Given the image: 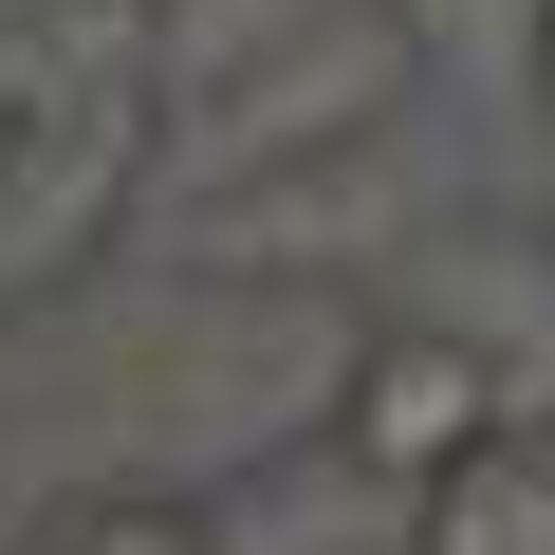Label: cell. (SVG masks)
I'll list each match as a JSON object with an SVG mask.
<instances>
[{
    "mask_svg": "<svg viewBox=\"0 0 555 555\" xmlns=\"http://www.w3.org/2000/svg\"><path fill=\"white\" fill-rule=\"evenodd\" d=\"M518 426V389H500V352L481 334H371L352 371H334V463L352 481H389V500H426L463 444H500Z\"/></svg>",
    "mask_w": 555,
    "mask_h": 555,
    "instance_id": "obj_1",
    "label": "cell"
},
{
    "mask_svg": "<svg viewBox=\"0 0 555 555\" xmlns=\"http://www.w3.org/2000/svg\"><path fill=\"white\" fill-rule=\"evenodd\" d=\"M408 555H555V444H537V426L463 444V463L408 500Z\"/></svg>",
    "mask_w": 555,
    "mask_h": 555,
    "instance_id": "obj_2",
    "label": "cell"
},
{
    "mask_svg": "<svg viewBox=\"0 0 555 555\" xmlns=\"http://www.w3.org/2000/svg\"><path fill=\"white\" fill-rule=\"evenodd\" d=\"M112 149H130V93H93V112H75V149H56L38 185H20V222H0V278H38V259H56V241L93 222V167H112Z\"/></svg>",
    "mask_w": 555,
    "mask_h": 555,
    "instance_id": "obj_3",
    "label": "cell"
},
{
    "mask_svg": "<svg viewBox=\"0 0 555 555\" xmlns=\"http://www.w3.org/2000/svg\"><path fill=\"white\" fill-rule=\"evenodd\" d=\"M537 93H555V0H537Z\"/></svg>",
    "mask_w": 555,
    "mask_h": 555,
    "instance_id": "obj_5",
    "label": "cell"
},
{
    "mask_svg": "<svg viewBox=\"0 0 555 555\" xmlns=\"http://www.w3.org/2000/svg\"><path fill=\"white\" fill-rule=\"evenodd\" d=\"M56 555H222V537H204L185 500H93V518H75Z\"/></svg>",
    "mask_w": 555,
    "mask_h": 555,
    "instance_id": "obj_4",
    "label": "cell"
}]
</instances>
